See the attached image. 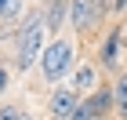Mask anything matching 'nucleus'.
<instances>
[{"mask_svg":"<svg viewBox=\"0 0 127 120\" xmlns=\"http://www.w3.org/2000/svg\"><path fill=\"white\" fill-rule=\"evenodd\" d=\"M44 29H47L44 15H29L26 26L18 29V37H15V44H18V69H29L44 55Z\"/></svg>","mask_w":127,"mask_h":120,"instance_id":"obj_1","label":"nucleus"},{"mask_svg":"<svg viewBox=\"0 0 127 120\" xmlns=\"http://www.w3.org/2000/svg\"><path fill=\"white\" fill-rule=\"evenodd\" d=\"M40 69L47 80H62L69 69H73V44L69 40H51L44 55H40Z\"/></svg>","mask_w":127,"mask_h":120,"instance_id":"obj_2","label":"nucleus"},{"mask_svg":"<svg viewBox=\"0 0 127 120\" xmlns=\"http://www.w3.org/2000/svg\"><path fill=\"white\" fill-rule=\"evenodd\" d=\"M80 106H84V102L76 98V91H69V87H62V91H55V95H51V113H55V117L58 120H73V113L80 109Z\"/></svg>","mask_w":127,"mask_h":120,"instance_id":"obj_3","label":"nucleus"},{"mask_svg":"<svg viewBox=\"0 0 127 120\" xmlns=\"http://www.w3.org/2000/svg\"><path fill=\"white\" fill-rule=\"evenodd\" d=\"M95 15H98V0H73L69 4V18H73L76 29H87L95 22Z\"/></svg>","mask_w":127,"mask_h":120,"instance_id":"obj_4","label":"nucleus"},{"mask_svg":"<svg viewBox=\"0 0 127 120\" xmlns=\"http://www.w3.org/2000/svg\"><path fill=\"white\" fill-rule=\"evenodd\" d=\"M65 0H47V15H44V22H47V29H58L62 18H65Z\"/></svg>","mask_w":127,"mask_h":120,"instance_id":"obj_5","label":"nucleus"},{"mask_svg":"<svg viewBox=\"0 0 127 120\" xmlns=\"http://www.w3.org/2000/svg\"><path fill=\"white\" fill-rule=\"evenodd\" d=\"M91 84H95V66H80L76 80H73V91H87Z\"/></svg>","mask_w":127,"mask_h":120,"instance_id":"obj_6","label":"nucleus"},{"mask_svg":"<svg viewBox=\"0 0 127 120\" xmlns=\"http://www.w3.org/2000/svg\"><path fill=\"white\" fill-rule=\"evenodd\" d=\"M113 98H116V106H120V113L127 117V73L116 80V87H113Z\"/></svg>","mask_w":127,"mask_h":120,"instance_id":"obj_7","label":"nucleus"},{"mask_svg":"<svg viewBox=\"0 0 127 120\" xmlns=\"http://www.w3.org/2000/svg\"><path fill=\"white\" fill-rule=\"evenodd\" d=\"M116 47H120V33H113V37L105 40V51H102V58H105V66H113V62H116Z\"/></svg>","mask_w":127,"mask_h":120,"instance_id":"obj_8","label":"nucleus"},{"mask_svg":"<svg viewBox=\"0 0 127 120\" xmlns=\"http://www.w3.org/2000/svg\"><path fill=\"white\" fill-rule=\"evenodd\" d=\"M22 15V0H0V18H15Z\"/></svg>","mask_w":127,"mask_h":120,"instance_id":"obj_9","label":"nucleus"},{"mask_svg":"<svg viewBox=\"0 0 127 120\" xmlns=\"http://www.w3.org/2000/svg\"><path fill=\"white\" fill-rule=\"evenodd\" d=\"M0 120H22V113L15 109V106H4V109H0Z\"/></svg>","mask_w":127,"mask_h":120,"instance_id":"obj_10","label":"nucleus"},{"mask_svg":"<svg viewBox=\"0 0 127 120\" xmlns=\"http://www.w3.org/2000/svg\"><path fill=\"white\" fill-rule=\"evenodd\" d=\"M91 117H95V113H91V106H80V109L73 113V120H91Z\"/></svg>","mask_w":127,"mask_h":120,"instance_id":"obj_11","label":"nucleus"},{"mask_svg":"<svg viewBox=\"0 0 127 120\" xmlns=\"http://www.w3.org/2000/svg\"><path fill=\"white\" fill-rule=\"evenodd\" d=\"M4 84H7V73H4V69H0V87H4Z\"/></svg>","mask_w":127,"mask_h":120,"instance_id":"obj_12","label":"nucleus"},{"mask_svg":"<svg viewBox=\"0 0 127 120\" xmlns=\"http://www.w3.org/2000/svg\"><path fill=\"white\" fill-rule=\"evenodd\" d=\"M51 120H58V117H51Z\"/></svg>","mask_w":127,"mask_h":120,"instance_id":"obj_13","label":"nucleus"}]
</instances>
